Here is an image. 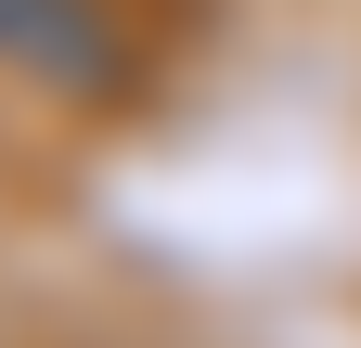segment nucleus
I'll list each match as a JSON object with an SVG mask.
<instances>
[{
  "label": "nucleus",
  "mask_w": 361,
  "mask_h": 348,
  "mask_svg": "<svg viewBox=\"0 0 361 348\" xmlns=\"http://www.w3.org/2000/svg\"><path fill=\"white\" fill-rule=\"evenodd\" d=\"M0 65H26L65 104H104L116 91V26L90 0H0Z\"/></svg>",
  "instance_id": "nucleus-1"
}]
</instances>
